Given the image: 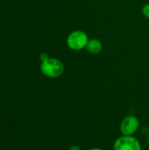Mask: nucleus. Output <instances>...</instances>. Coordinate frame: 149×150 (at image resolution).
Segmentation results:
<instances>
[{
	"label": "nucleus",
	"mask_w": 149,
	"mask_h": 150,
	"mask_svg": "<svg viewBox=\"0 0 149 150\" xmlns=\"http://www.w3.org/2000/svg\"><path fill=\"white\" fill-rule=\"evenodd\" d=\"M64 64L57 58L47 57L40 63L41 73L49 78H58L64 73Z\"/></svg>",
	"instance_id": "nucleus-1"
},
{
	"label": "nucleus",
	"mask_w": 149,
	"mask_h": 150,
	"mask_svg": "<svg viewBox=\"0 0 149 150\" xmlns=\"http://www.w3.org/2000/svg\"><path fill=\"white\" fill-rule=\"evenodd\" d=\"M114 150H141V144L133 135H122L116 139Z\"/></svg>",
	"instance_id": "nucleus-3"
},
{
	"label": "nucleus",
	"mask_w": 149,
	"mask_h": 150,
	"mask_svg": "<svg viewBox=\"0 0 149 150\" xmlns=\"http://www.w3.org/2000/svg\"><path fill=\"white\" fill-rule=\"evenodd\" d=\"M148 142H149V134H148Z\"/></svg>",
	"instance_id": "nucleus-9"
},
{
	"label": "nucleus",
	"mask_w": 149,
	"mask_h": 150,
	"mask_svg": "<svg viewBox=\"0 0 149 150\" xmlns=\"http://www.w3.org/2000/svg\"><path fill=\"white\" fill-rule=\"evenodd\" d=\"M140 127V120L134 115L125 117L120 123V132L122 135H133Z\"/></svg>",
	"instance_id": "nucleus-4"
},
{
	"label": "nucleus",
	"mask_w": 149,
	"mask_h": 150,
	"mask_svg": "<svg viewBox=\"0 0 149 150\" xmlns=\"http://www.w3.org/2000/svg\"><path fill=\"white\" fill-rule=\"evenodd\" d=\"M68 150H81V149H80L77 145H73V146H71V147L69 148V149Z\"/></svg>",
	"instance_id": "nucleus-7"
},
{
	"label": "nucleus",
	"mask_w": 149,
	"mask_h": 150,
	"mask_svg": "<svg viewBox=\"0 0 149 150\" xmlns=\"http://www.w3.org/2000/svg\"><path fill=\"white\" fill-rule=\"evenodd\" d=\"M85 49L91 54H98L103 50V43L98 39L96 38L90 39L86 45Z\"/></svg>",
	"instance_id": "nucleus-5"
},
{
	"label": "nucleus",
	"mask_w": 149,
	"mask_h": 150,
	"mask_svg": "<svg viewBox=\"0 0 149 150\" xmlns=\"http://www.w3.org/2000/svg\"><path fill=\"white\" fill-rule=\"evenodd\" d=\"M88 34L83 30H75L71 32L67 37V46L73 51H81L85 49L89 41Z\"/></svg>",
	"instance_id": "nucleus-2"
},
{
	"label": "nucleus",
	"mask_w": 149,
	"mask_h": 150,
	"mask_svg": "<svg viewBox=\"0 0 149 150\" xmlns=\"http://www.w3.org/2000/svg\"><path fill=\"white\" fill-rule=\"evenodd\" d=\"M89 150H103L101 149H99V148H93V149H90Z\"/></svg>",
	"instance_id": "nucleus-8"
},
{
	"label": "nucleus",
	"mask_w": 149,
	"mask_h": 150,
	"mask_svg": "<svg viewBox=\"0 0 149 150\" xmlns=\"http://www.w3.org/2000/svg\"><path fill=\"white\" fill-rule=\"evenodd\" d=\"M141 12L143 14V16L149 19V4H146L143 7H142V10H141Z\"/></svg>",
	"instance_id": "nucleus-6"
}]
</instances>
